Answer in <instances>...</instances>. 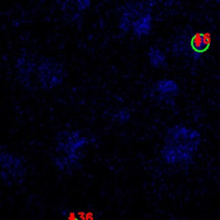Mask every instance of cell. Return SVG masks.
I'll list each match as a JSON object with an SVG mask.
<instances>
[{
  "label": "cell",
  "instance_id": "cell-1",
  "mask_svg": "<svg viewBox=\"0 0 220 220\" xmlns=\"http://www.w3.org/2000/svg\"><path fill=\"white\" fill-rule=\"evenodd\" d=\"M51 159L58 171L72 175L81 167L86 147L92 139L81 130L59 131L54 139Z\"/></svg>",
  "mask_w": 220,
  "mask_h": 220
},
{
  "label": "cell",
  "instance_id": "cell-2",
  "mask_svg": "<svg viewBox=\"0 0 220 220\" xmlns=\"http://www.w3.org/2000/svg\"><path fill=\"white\" fill-rule=\"evenodd\" d=\"M201 143V134L196 129L175 125L167 130L161 157L167 164H191Z\"/></svg>",
  "mask_w": 220,
  "mask_h": 220
},
{
  "label": "cell",
  "instance_id": "cell-3",
  "mask_svg": "<svg viewBox=\"0 0 220 220\" xmlns=\"http://www.w3.org/2000/svg\"><path fill=\"white\" fill-rule=\"evenodd\" d=\"M153 2H129L123 7L119 20L121 33L132 32L138 39L148 36L153 27Z\"/></svg>",
  "mask_w": 220,
  "mask_h": 220
},
{
  "label": "cell",
  "instance_id": "cell-4",
  "mask_svg": "<svg viewBox=\"0 0 220 220\" xmlns=\"http://www.w3.org/2000/svg\"><path fill=\"white\" fill-rule=\"evenodd\" d=\"M65 65L52 57L41 56L36 70L37 83L40 90L51 91L61 85L66 77Z\"/></svg>",
  "mask_w": 220,
  "mask_h": 220
},
{
  "label": "cell",
  "instance_id": "cell-5",
  "mask_svg": "<svg viewBox=\"0 0 220 220\" xmlns=\"http://www.w3.org/2000/svg\"><path fill=\"white\" fill-rule=\"evenodd\" d=\"M1 178L7 185L21 184L27 175V163L24 157L6 150L0 154Z\"/></svg>",
  "mask_w": 220,
  "mask_h": 220
},
{
  "label": "cell",
  "instance_id": "cell-6",
  "mask_svg": "<svg viewBox=\"0 0 220 220\" xmlns=\"http://www.w3.org/2000/svg\"><path fill=\"white\" fill-rule=\"evenodd\" d=\"M41 56L25 53L20 55L16 62V70L20 83L28 90L36 91L40 90L37 83L36 70Z\"/></svg>",
  "mask_w": 220,
  "mask_h": 220
},
{
  "label": "cell",
  "instance_id": "cell-7",
  "mask_svg": "<svg viewBox=\"0 0 220 220\" xmlns=\"http://www.w3.org/2000/svg\"><path fill=\"white\" fill-rule=\"evenodd\" d=\"M154 92L159 101L171 104L174 103L175 99L179 95L180 87L173 79H160L154 85Z\"/></svg>",
  "mask_w": 220,
  "mask_h": 220
},
{
  "label": "cell",
  "instance_id": "cell-8",
  "mask_svg": "<svg viewBox=\"0 0 220 220\" xmlns=\"http://www.w3.org/2000/svg\"><path fill=\"white\" fill-rule=\"evenodd\" d=\"M91 4L88 0H77V1H65L62 3L61 10L65 18L68 22H74L80 20L84 13L90 8Z\"/></svg>",
  "mask_w": 220,
  "mask_h": 220
},
{
  "label": "cell",
  "instance_id": "cell-9",
  "mask_svg": "<svg viewBox=\"0 0 220 220\" xmlns=\"http://www.w3.org/2000/svg\"><path fill=\"white\" fill-rule=\"evenodd\" d=\"M147 56H148L150 65L156 69L164 68L167 65L166 54L158 47H156V46L150 47L148 50Z\"/></svg>",
  "mask_w": 220,
  "mask_h": 220
},
{
  "label": "cell",
  "instance_id": "cell-10",
  "mask_svg": "<svg viewBox=\"0 0 220 220\" xmlns=\"http://www.w3.org/2000/svg\"><path fill=\"white\" fill-rule=\"evenodd\" d=\"M65 220H81L79 218V216L77 214H76V212H69L65 215Z\"/></svg>",
  "mask_w": 220,
  "mask_h": 220
}]
</instances>
